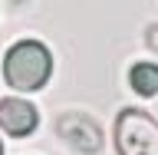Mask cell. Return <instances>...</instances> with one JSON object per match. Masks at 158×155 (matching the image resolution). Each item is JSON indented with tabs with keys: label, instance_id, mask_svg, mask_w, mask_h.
Instances as JSON below:
<instances>
[{
	"label": "cell",
	"instance_id": "1",
	"mask_svg": "<svg viewBox=\"0 0 158 155\" xmlns=\"http://www.w3.org/2000/svg\"><path fill=\"white\" fill-rule=\"evenodd\" d=\"M53 76V53L40 40H20L3 56V79L10 89L20 93H36Z\"/></svg>",
	"mask_w": 158,
	"mask_h": 155
},
{
	"label": "cell",
	"instance_id": "2",
	"mask_svg": "<svg viewBox=\"0 0 158 155\" xmlns=\"http://www.w3.org/2000/svg\"><path fill=\"white\" fill-rule=\"evenodd\" d=\"M118 155H158V119L145 109H122L112 126Z\"/></svg>",
	"mask_w": 158,
	"mask_h": 155
},
{
	"label": "cell",
	"instance_id": "3",
	"mask_svg": "<svg viewBox=\"0 0 158 155\" xmlns=\"http://www.w3.org/2000/svg\"><path fill=\"white\" fill-rule=\"evenodd\" d=\"M56 136L63 142H69L79 152H99L102 149V129L96 126V119L79 116V112H66L56 122Z\"/></svg>",
	"mask_w": 158,
	"mask_h": 155
},
{
	"label": "cell",
	"instance_id": "4",
	"mask_svg": "<svg viewBox=\"0 0 158 155\" xmlns=\"http://www.w3.org/2000/svg\"><path fill=\"white\" fill-rule=\"evenodd\" d=\"M36 126H40V112H36L33 102H27V99H20V96L0 99V129H3L7 136L23 139Z\"/></svg>",
	"mask_w": 158,
	"mask_h": 155
},
{
	"label": "cell",
	"instance_id": "5",
	"mask_svg": "<svg viewBox=\"0 0 158 155\" xmlns=\"http://www.w3.org/2000/svg\"><path fill=\"white\" fill-rule=\"evenodd\" d=\"M128 83L138 96H158V66L155 63H135L128 73Z\"/></svg>",
	"mask_w": 158,
	"mask_h": 155
},
{
	"label": "cell",
	"instance_id": "6",
	"mask_svg": "<svg viewBox=\"0 0 158 155\" xmlns=\"http://www.w3.org/2000/svg\"><path fill=\"white\" fill-rule=\"evenodd\" d=\"M145 43H148V50L158 53V23H152V27L145 30Z\"/></svg>",
	"mask_w": 158,
	"mask_h": 155
},
{
	"label": "cell",
	"instance_id": "7",
	"mask_svg": "<svg viewBox=\"0 0 158 155\" xmlns=\"http://www.w3.org/2000/svg\"><path fill=\"white\" fill-rule=\"evenodd\" d=\"M0 155H3V142H0Z\"/></svg>",
	"mask_w": 158,
	"mask_h": 155
}]
</instances>
